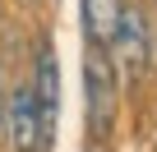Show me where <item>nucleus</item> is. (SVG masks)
<instances>
[{
  "instance_id": "f257e3e1",
  "label": "nucleus",
  "mask_w": 157,
  "mask_h": 152,
  "mask_svg": "<svg viewBox=\"0 0 157 152\" xmlns=\"http://www.w3.org/2000/svg\"><path fill=\"white\" fill-rule=\"evenodd\" d=\"M106 55H111V69H116L120 83H139L148 74V65H152V28H148V14L139 5L120 0L111 37H106Z\"/></svg>"
},
{
  "instance_id": "f03ea898",
  "label": "nucleus",
  "mask_w": 157,
  "mask_h": 152,
  "mask_svg": "<svg viewBox=\"0 0 157 152\" xmlns=\"http://www.w3.org/2000/svg\"><path fill=\"white\" fill-rule=\"evenodd\" d=\"M83 88H88V138L102 147L116 124V69L106 46L97 42H88V55H83Z\"/></svg>"
},
{
  "instance_id": "7ed1b4c3",
  "label": "nucleus",
  "mask_w": 157,
  "mask_h": 152,
  "mask_svg": "<svg viewBox=\"0 0 157 152\" xmlns=\"http://www.w3.org/2000/svg\"><path fill=\"white\" fill-rule=\"evenodd\" d=\"M5 129H10V147L14 152H42L46 147V134H42V115H37V102H33V88H14L5 97Z\"/></svg>"
},
{
  "instance_id": "20e7f679",
  "label": "nucleus",
  "mask_w": 157,
  "mask_h": 152,
  "mask_svg": "<svg viewBox=\"0 0 157 152\" xmlns=\"http://www.w3.org/2000/svg\"><path fill=\"white\" fill-rule=\"evenodd\" d=\"M33 102H37V115H42V134L46 143L56 138V115H60V65H56V46L42 37L37 42V69H33Z\"/></svg>"
},
{
  "instance_id": "39448f33",
  "label": "nucleus",
  "mask_w": 157,
  "mask_h": 152,
  "mask_svg": "<svg viewBox=\"0 0 157 152\" xmlns=\"http://www.w3.org/2000/svg\"><path fill=\"white\" fill-rule=\"evenodd\" d=\"M116 9H120V0H83V23H88V42L106 46V37H111V23H116Z\"/></svg>"
},
{
  "instance_id": "423d86ee",
  "label": "nucleus",
  "mask_w": 157,
  "mask_h": 152,
  "mask_svg": "<svg viewBox=\"0 0 157 152\" xmlns=\"http://www.w3.org/2000/svg\"><path fill=\"white\" fill-rule=\"evenodd\" d=\"M0 115H5V88H0Z\"/></svg>"
}]
</instances>
